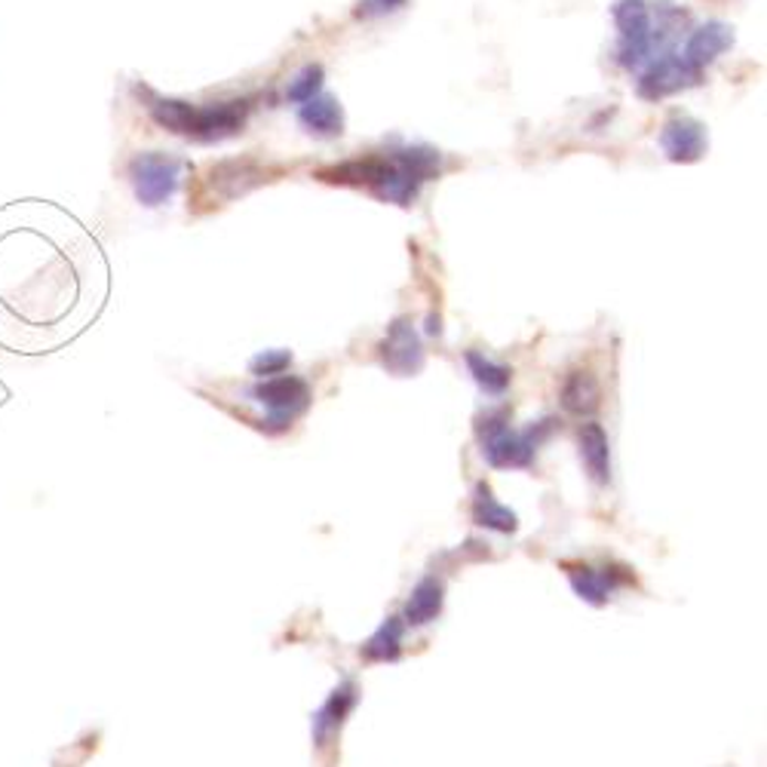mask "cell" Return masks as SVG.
<instances>
[{
  "mask_svg": "<svg viewBox=\"0 0 767 767\" xmlns=\"http://www.w3.org/2000/svg\"><path fill=\"white\" fill-rule=\"evenodd\" d=\"M440 156L433 151H402L399 156H369V160H354L335 170H323V182L335 185H356L369 187L378 197L393 199L399 206H406L418 194V185L426 182V175L433 172Z\"/></svg>",
  "mask_w": 767,
  "mask_h": 767,
  "instance_id": "obj_1",
  "label": "cell"
},
{
  "mask_svg": "<svg viewBox=\"0 0 767 767\" xmlns=\"http://www.w3.org/2000/svg\"><path fill=\"white\" fill-rule=\"evenodd\" d=\"M252 399H256L258 406L268 409L261 426H268V430L277 433V430H285L311 406V387H307V381L292 378V375H277V378H268V381L258 384L256 390H252Z\"/></svg>",
  "mask_w": 767,
  "mask_h": 767,
  "instance_id": "obj_2",
  "label": "cell"
},
{
  "mask_svg": "<svg viewBox=\"0 0 767 767\" xmlns=\"http://www.w3.org/2000/svg\"><path fill=\"white\" fill-rule=\"evenodd\" d=\"M185 163L170 154H142L132 163V185L144 206H160L175 194Z\"/></svg>",
  "mask_w": 767,
  "mask_h": 767,
  "instance_id": "obj_3",
  "label": "cell"
},
{
  "mask_svg": "<svg viewBox=\"0 0 767 767\" xmlns=\"http://www.w3.org/2000/svg\"><path fill=\"white\" fill-rule=\"evenodd\" d=\"M483 445L491 467H528L538 440H534V430L528 436H519L504 424V418H491L488 426H483Z\"/></svg>",
  "mask_w": 767,
  "mask_h": 767,
  "instance_id": "obj_4",
  "label": "cell"
},
{
  "mask_svg": "<svg viewBox=\"0 0 767 767\" xmlns=\"http://www.w3.org/2000/svg\"><path fill=\"white\" fill-rule=\"evenodd\" d=\"M242 120H246V101H222V105H209V108H191L185 136L225 139L242 127Z\"/></svg>",
  "mask_w": 767,
  "mask_h": 767,
  "instance_id": "obj_5",
  "label": "cell"
},
{
  "mask_svg": "<svg viewBox=\"0 0 767 767\" xmlns=\"http://www.w3.org/2000/svg\"><path fill=\"white\" fill-rule=\"evenodd\" d=\"M356 706V684L354 682H342L332 694H328V700L316 710V715H313V739H316V746H328L332 743V737L342 731V725L347 722V715H350V710Z\"/></svg>",
  "mask_w": 767,
  "mask_h": 767,
  "instance_id": "obj_6",
  "label": "cell"
},
{
  "mask_svg": "<svg viewBox=\"0 0 767 767\" xmlns=\"http://www.w3.org/2000/svg\"><path fill=\"white\" fill-rule=\"evenodd\" d=\"M660 144L667 151L669 160L676 163H694L706 151V136H703V127L688 120V117H672L663 132H660Z\"/></svg>",
  "mask_w": 767,
  "mask_h": 767,
  "instance_id": "obj_7",
  "label": "cell"
},
{
  "mask_svg": "<svg viewBox=\"0 0 767 767\" xmlns=\"http://www.w3.org/2000/svg\"><path fill=\"white\" fill-rule=\"evenodd\" d=\"M381 350L387 369H393L397 375H412V371L421 369V363H424L421 342H418L414 328L409 326L406 320H397V323L390 326V335H387Z\"/></svg>",
  "mask_w": 767,
  "mask_h": 767,
  "instance_id": "obj_8",
  "label": "cell"
},
{
  "mask_svg": "<svg viewBox=\"0 0 767 767\" xmlns=\"http://www.w3.org/2000/svg\"><path fill=\"white\" fill-rule=\"evenodd\" d=\"M731 43H734V37H731L727 25H722V22H710V25L696 29L694 34L688 37L682 56L694 72H700L703 65H710V62H715V58L722 56Z\"/></svg>",
  "mask_w": 767,
  "mask_h": 767,
  "instance_id": "obj_9",
  "label": "cell"
},
{
  "mask_svg": "<svg viewBox=\"0 0 767 767\" xmlns=\"http://www.w3.org/2000/svg\"><path fill=\"white\" fill-rule=\"evenodd\" d=\"M442 602H445V586H442L440 577L430 574V577H424V581L412 590V598L406 602V617H402V624H433V620L440 617Z\"/></svg>",
  "mask_w": 767,
  "mask_h": 767,
  "instance_id": "obj_10",
  "label": "cell"
},
{
  "mask_svg": "<svg viewBox=\"0 0 767 767\" xmlns=\"http://www.w3.org/2000/svg\"><path fill=\"white\" fill-rule=\"evenodd\" d=\"M581 455L590 476L598 485H608L612 479V452H608V436L598 424H583L581 430Z\"/></svg>",
  "mask_w": 767,
  "mask_h": 767,
  "instance_id": "obj_11",
  "label": "cell"
},
{
  "mask_svg": "<svg viewBox=\"0 0 767 767\" xmlns=\"http://www.w3.org/2000/svg\"><path fill=\"white\" fill-rule=\"evenodd\" d=\"M299 120L316 136H342L344 115L342 105L328 96H313L299 108Z\"/></svg>",
  "mask_w": 767,
  "mask_h": 767,
  "instance_id": "obj_12",
  "label": "cell"
},
{
  "mask_svg": "<svg viewBox=\"0 0 767 767\" xmlns=\"http://www.w3.org/2000/svg\"><path fill=\"white\" fill-rule=\"evenodd\" d=\"M562 406L574 414L593 412L598 406V381L593 371H571L562 387Z\"/></svg>",
  "mask_w": 767,
  "mask_h": 767,
  "instance_id": "obj_13",
  "label": "cell"
},
{
  "mask_svg": "<svg viewBox=\"0 0 767 767\" xmlns=\"http://www.w3.org/2000/svg\"><path fill=\"white\" fill-rule=\"evenodd\" d=\"M571 586L577 590V596L593 602V605H605L612 598L614 586H617V577L612 571H593V569H574L569 571Z\"/></svg>",
  "mask_w": 767,
  "mask_h": 767,
  "instance_id": "obj_14",
  "label": "cell"
},
{
  "mask_svg": "<svg viewBox=\"0 0 767 767\" xmlns=\"http://www.w3.org/2000/svg\"><path fill=\"white\" fill-rule=\"evenodd\" d=\"M402 629H406L402 617L384 620L381 629H378V633L366 641V648H363L366 660H378V663H384V660H397L399 651H402Z\"/></svg>",
  "mask_w": 767,
  "mask_h": 767,
  "instance_id": "obj_15",
  "label": "cell"
},
{
  "mask_svg": "<svg viewBox=\"0 0 767 767\" xmlns=\"http://www.w3.org/2000/svg\"><path fill=\"white\" fill-rule=\"evenodd\" d=\"M473 519L485 528H495V531H516V512L507 510L504 504L491 498L488 488H479L476 491V504H473Z\"/></svg>",
  "mask_w": 767,
  "mask_h": 767,
  "instance_id": "obj_16",
  "label": "cell"
},
{
  "mask_svg": "<svg viewBox=\"0 0 767 767\" xmlns=\"http://www.w3.org/2000/svg\"><path fill=\"white\" fill-rule=\"evenodd\" d=\"M467 366L473 371V378L483 384L488 393H504L510 387V369L507 366H498L491 359H485L483 354L469 350L467 354Z\"/></svg>",
  "mask_w": 767,
  "mask_h": 767,
  "instance_id": "obj_17",
  "label": "cell"
},
{
  "mask_svg": "<svg viewBox=\"0 0 767 767\" xmlns=\"http://www.w3.org/2000/svg\"><path fill=\"white\" fill-rule=\"evenodd\" d=\"M323 89V68L320 65H307L304 72L289 84V101H299V105H304L307 99H313L316 93Z\"/></svg>",
  "mask_w": 767,
  "mask_h": 767,
  "instance_id": "obj_18",
  "label": "cell"
},
{
  "mask_svg": "<svg viewBox=\"0 0 767 767\" xmlns=\"http://www.w3.org/2000/svg\"><path fill=\"white\" fill-rule=\"evenodd\" d=\"M289 363H292V356L285 354V350H264V354H258L249 363V369L256 371V375H280Z\"/></svg>",
  "mask_w": 767,
  "mask_h": 767,
  "instance_id": "obj_19",
  "label": "cell"
},
{
  "mask_svg": "<svg viewBox=\"0 0 767 767\" xmlns=\"http://www.w3.org/2000/svg\"><path fill=\"white\" fill-rule=\"evenodd\" d=\"M402 3H406V0H363V3H359V15L393 13Z\"/></svg>",
  "mask_w": 767,
  "mask_h": 767,
  "instance_id": "obj_20",
  "label": "cell"
}]
</instances>
